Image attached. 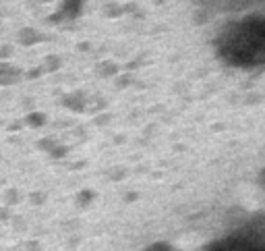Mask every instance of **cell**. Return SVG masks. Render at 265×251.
Instances as JSON below:
<instances>
[{"instance_id":"6da1fadb","label":"cell","mask_w":265,"mask_h":251,"mask_svg":"<svg viewBox=\"0 0 265 251\" xmlns=\"http://www.w3.org/2000/svg\"><path fill=\"white\" fill-rule=\"evenodd\" d=\"M214 251H265V241L261 237H234Z\"/></svg>"}]
</instances>
